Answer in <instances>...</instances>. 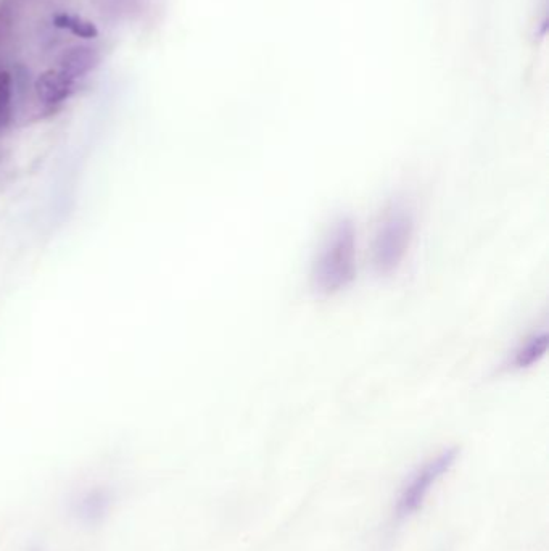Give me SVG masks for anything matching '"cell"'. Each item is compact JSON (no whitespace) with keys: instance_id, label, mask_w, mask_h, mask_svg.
I'll return each mask as SVG.
<instances>
[{"instance_id":"1","label":"cell","mask_w":549,"mask_h":551,"mask_svg":"<svg viewBox=\"0 0 549 551\" xmlns=\"http://www.w3.org/2000/svg\"><path fill=\"white\" fill-rule=\"evenodd\" d=\"M356 249L355 223L350 218L335 221L313 263L311 289L314 294L332 297L355 281Z\"/></svg>"},{"instance_id":"2","label":"cell","mask_w":549,"mask_h":551,"mask_svg":"<svg viewBox=\"0 0 549 551\" xmlns=\"http://www.w3.org/2000/svg\"><path fill=\"white\" fill-rule=\"evenodd\" d=\"M414 237L413 212L405 203H392L377 224L372 241V266L380 276L397 273Z\"/></svg>"},{"instance_id":"3","label":"cell","mask_w":549,"mask_h":551,"mask_svg":"<svg viewBox=\"0 0 549 551\" xmlns=\"http://www.w3.org/2000/svg\"><path fill=\"white\" fill-rule=\"evenodd\" d=\"M458 456V447L443 448L442 452L424 461L409 474L405 484L401 485L397 505L393 511L398 524L413 518L414 514L421 510L430 493L435 489V485L453 469Z\"/></svg>"},{"instance_id":"4","label":"cell","mask_w":549,"mask_h":551,"mask_svg":"<svg viewBox=\"0 0 549 551\" xmlns=\"http://www.w3.org/2000/svg\"><path fill=\"white\" fill-rule=\"evenodd\" d=\"M113 503H115V495L110 487L91 485L73 498L71 513L83 526H100L112 511Z\"/></svg>"},{"instance_id":"5","label":"cell","mask_w":549,"mask_h":551,"mask_svg":"<svg viewBox=\"0 0 549 551\" xmlns=\"http://www.w3.org/2000/svg\"><path fill=\"white\" fill-rule=\"evenodd\" d=\"M39 102L46 107H57L78 91V81L68 78L58 68L42 71L34 83Z\"/></svg>"},{"instance_id":"6","label":"cell","mask_w":549,"mask_h":551,"mask_svg":"<svg viewBox=\"0 0 549 551\" xmlns=\"http://www.w3.org/2000/svg\"><path fill=\"white\" fill-rule=\"evenodd\" d=\"M100 60L102 57L95 47L76 44L63 50L62 55L58 57V70L65 73L68 78L78 81L99 67Z\"/></svg>"},{"instance_id":"7","label":"cell","mask_w":549,"mask_h":551,"mask_svg":"<svg viewBox=\"0 0 549 551\" xmlns=\"http://www.w3.org/2000/svg\"><path fill=\"white\" fill-rule=\"evenodd\" d=\"M549 337L546 329L535 332L532 336L522 342L512 353L511 360L508 363V369L511 371H524L537 365L541 358L545 357L548 350Z\"/></svg>"},{"instance_id":"8","label":"cell","mask_w":549,"mask_h":551,"mask_svg":"<svg viewBox=\"0 0 549 551\" xmlns=\"http://www.w3.org/2000/svg\"><path fill=\"white\" fill-rule=\"evenodd\" d=\"M55 28L67 29L71 34H75L78 38L95 39L99 38V29L86 18L78 17V15H70V13H57L52 18Z\"/></svg>"},{"instance_id":"9","label":"cell","mask_w":549,"mask_h":551,"mask_svg":"<svg viewBox=\"0 0 549 551\" xmlns=\"http://www.w3.org/2000/svg\"><path fill=\"white\" fill-rule=\"evenodd\" d=\"M13 79L9 71H0V129L12 120Z\"/></svg>"},{"instance_id":"10","label":"cell","mask_w":549,"mask_h":551,"mask_svg":"<svg viewBox=\"0 0 549 551\" xmlns=\"http://www.w3.org/2000/svg\"><path fill=\"white\" fill-rule=\"evenodd\" d=\"M92 2L100 13L113 15V17L129 15L137 4V0H92Z\"/></svg>"},{"instance_id":"11","label":"cell","mask_w":549,"mask_h":551,"mask_svg":"<svg viewBox=\"0 0 549 551\" xmlns=\"http://www.w3.org/2000/svg\"><path fill=\"white\" fill-rule=\"evenodd\" d=\"M10 26H12V10L9 9V5H2L0 7V44L9 36Z\"/></svg>"}]
</instances>
